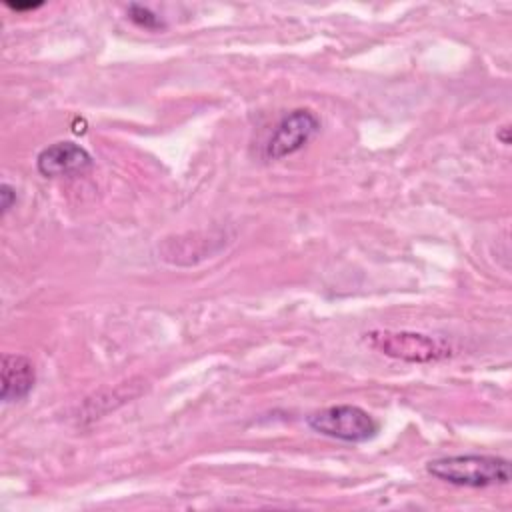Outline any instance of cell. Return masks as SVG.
I'll return each instance as SVG.
<instances>
[{
    "mask_svg": "<svg viewBox=\"0 0 512 512\" xmlns=\"http://www.w3.org/2000/svg\"><path fill=\"white\" fill-rule=\"evenodd\" d=\"M318 130H320V120L312 110L308 108L290 110L274 126L266 142L264 154L270 160H280L290 154H296L316 136Z\"/></svg>",
    "mask_w": 512,
    "mask_h": 512,
    "instance_id": "4",
    "label": "cell"
},
{
    "mask_svg": "<svg viewBox=\"0 0 512 512\" xmlns=\"http://www.w3.org/2000/svg\"><path fill=\"white\" fill-rule=\"evenodd\" d=\"M366 342L384 356L412 364H428L452 354V348L444 340L408 330H370Z\"/></svg>",
    "mask_w": 512,
    "mask_h": 512,
    "instance_id": "2",
    "label": "cell"
},
{
    "mask_svg": "<svg viewBox=\"0 0 512 512\" xmlns=\"http://www.w3.org/2000/svg\"><path fill=\"white\" fill-rule=\"evenodd\" d=\"M16 204V190L10 184H2L0 186V208H2V216L10 212V208Z\"/></svg>",
    "mask_w": 512,
    "mask_h": 512,
    "instance_id": "8",
    "label": "cell"
},
{
    "mask_svg": "<svg viewBox=\"0 0 512 512\" xmlns=\"http://www.w3.org/2000/svg\"><path fill=\"white\" fill-rule=\"evenodd\" d=\"M6 6H8L10 10L24 12V10H36V8H40L42 2H26V4H22V2H6Z\"/></svg>",
    "mask_w": 512,
    "mask_h": 512,
    "instance_id": "9",
    "label": "cell"
},
{
    "mask_svg": "<svg viewBox=\"0 0 512 512\" xmlns=\"http://www.w3.org/2000/svg\"><path fill=\"white\" fill-rule=\"evenodd\" d=\"M306 424L316 434L350 444L372 440L380 428L378 422L364 408L354 404H336L312 412L306 418Z\"/></svg>",
    "mask_w": 512,
    "mask_h": 512,
    "instance_id": "3",
    "label": "cell"
},
{
    "mask_svg": "<svg viewBox=\"0 0 512 512\" xmlns=\"http://www.w3.org/2000/svg\"><path fill=\"white\" fill-rule=\"evenodd\" d=\"M498 138L502 140V144H510V138H508V126H502V130H500Z\"/></svg>",
    "mask_w": 512,
    "mask_h": 512,
    "instance_id": "10",
    "label": "cell"
},
{
    "mask_svg": "<svg viewBox=\"0 0 512 512\" xmlns=\"http://www.w3.org/2000/svg\"><path fill=\"white\" fill-rule=\"evenodd\" d=\"M36 168L46 178L78 176L92 168V156L76 142H54L38 152Z\"/></svg>",
    "mask_w": 512,
    "mask_h": 512,
    "instance_id": "5",
    "label": "cell"
},
{
    "mask_svg": "<svg viewBox=\"0 0 512 512\" xmlns=\"http://www.w3.org/2000/svg\"><path fill=\"white\" fill-rule=\"evenodd\" d=\"M426 472L442 482L464 488H486L510 482V462L490 454H456L434 458Z\"/></svg>",
    "mask_w": 512,
    "mask_h": 512,
    "instance_id": "1",
    "label": "cell"
},
{
    "mask_svg": "<svg viewBox=\"0 0 512 512\" xmlns=\"http://www.w3.org/2000/svg\"><path fill=\"white\" fill-rule=\"evenodd\" d=\"M2 386H0V398L2 402H18L24 400L36 382V370L30 358L22 354H4L2 356Z\"/></svg>",
    "mask_w": 512,
    "mask_h": 512,
    "instance_id": "6",
    "label": "cell"
},
{
    "mask_svg": "<svg viewBox=\"0 0 512 512\" xmlns=\"http://www.w3.org/2000/svg\"><path fill=\"white\" fill-rule=\"evenodd\" d=\"M128 18L144 30H162L164 28V20L142 4H130L128 6Z\"/></svg>",
    "mask_w": 512,
    "mask_h": 512,
    "instance_id": "7",
    "label": "cell"
}]
</instances>
